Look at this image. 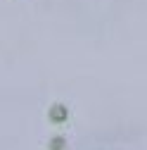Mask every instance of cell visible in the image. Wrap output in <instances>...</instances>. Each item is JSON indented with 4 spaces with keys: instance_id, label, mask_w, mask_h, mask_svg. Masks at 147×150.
I'll use <instances>...</instances> for the list:
<instances>
[{
    "instance_id": "6da1fadb",
    "label": "cell",
    "mask_w": 147,
    "mask_h": 150,
    "mask_svg": "<svg viewBox=\"0 0 147 150\" xmlns=\"http://www.w3.org/2000/svg\"><path fill=\"white\" fill-rule=\"evenodd\" d=\"M48 117H50L52 124H64V122L69 119V110H66V105H62V103H55V105L48 110Z\"/></svg>"
},
{
    "instance_id": "7a4b0ae2",
    "label": "cell",
    "mask_w": 147,
    "mask_h": 150,
    "mask_svg": "<svg viewBox=\"0 0 147 150\" xmlns=\"http://www.w3.org/2000/svg\"><path fill=\"white\" fill-rule=\"evenodd\" d=\"M64 145H66V141H64L62 136H57V138L50 141V148H64Z\"/></svg>"
}]
</instances>
